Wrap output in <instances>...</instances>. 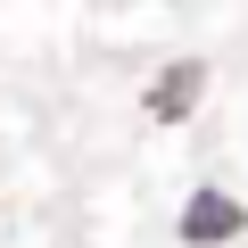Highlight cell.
I'll use <instances>...</instances> for the list:
<instances>
[{"label": "cell", "mask_w": 248, "mask_h": 248, "mask_svg": "<svg viewBox=\"0 0 248 248\" xmlns=\"http://www.w3.org/2000/svg\"><path fill=\"white\" fill-rule=\"evenodd\" d=\"M199 83H207V66H199V58H182V66H166V83L149 91V108L174 124V116H190V91H199Z\"/></svg>", "instance_id": "7a4b0ae2"}, {"label": "cell", "mask_w": 248, "mask_h": 248, "mask_svg": "<svg viewBox=\"0 0 248 248\" xmlns=\"http://www.w3.org/2000/svg\"><path fill=\"white\" fill-rule=\"evenodd\" d=\"M240 223H248V215H240V199H223V190H199V199L182 207V240H199V248H207V240H232Z\"/></svg>", "instance_id": "6da1fadb"}]
</instances>
